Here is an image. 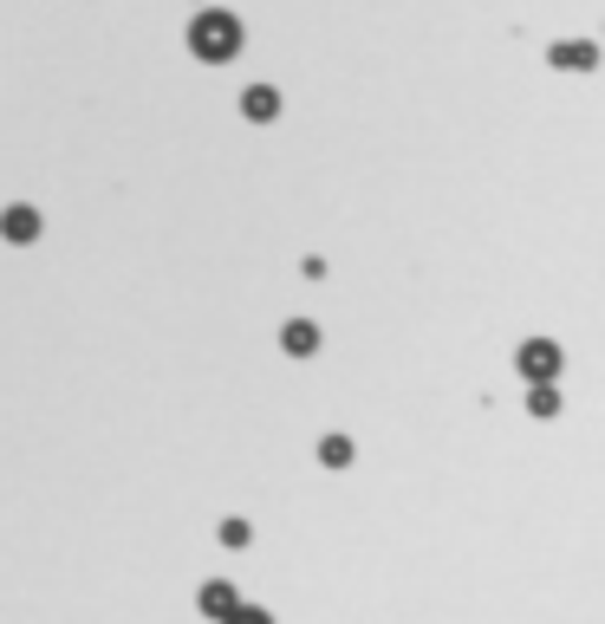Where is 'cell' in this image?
Wrapping results in <instances>:
<instances>
[{"label": "cell", "instance_id": "cell-3", "mask_svg": "<svg viewBox=\"0 0 605 624\" xmlns=\"http://www.w3.org/2000/svg\"><path fill=\"white\" fill-rule=\"evenodd\" d=\"M241 117H254V124H274V117H280V91H274V85H254V91H241Z\"/></svg>", "mask_w": 605, "mask_h": 624}, {"label": "cell", "instance_id": "cell-5", "mask_svg": "<svg viewBox=\"0 0 605 624\" xmlns=\"http://www.w3.org/2000/svg\"><path fill=\"white\" fill-rule=\"evenodd\" d=\"M280 345H287L293 358H313V352H319V326H313V319H293V326L280 332Z\"/></svg>", "mask_w": 605, "mask_h": 624}, {"label": "cell", "instance_id": "cell-1", "mask_svg": "<svg viewBox=\"0 0 605 624\" xmlns=\"http://www.w3.org/2000/svg\"><path fill=\"white\" fill-rule=\"evenodd\" d=\"M182 39H189V52H196V59L228 65V59L241 52V39H248V33H241V20H235V13L209 7V13H196V20H189V33H182Z\"/></svg>", "mask_w": 605, "mask_h": 624}, {"label": "cell", "instance_id": "cell-6", "mask_svg": "<svg viewBox=\"0 0 605 624\" xmlns=\"http://www.w3.org/2000/svg\"><path fill=\"white\" fill-rule=\"evenodd\" d=\"M352 456H358L352 436H326V443H319V462H326V469H352Z\"/></svg>", "mask_w": 605, "mask_h": 624}, {"label": "cell", "instance_id": "cell-8", "mask_svg": "<svg viewBox=\"0 0 605 624\" xmlns=\"http://www.w3.org/2000/svg\"><path fill=\"white\" fill-rule=\"evenodd\" d=\"M222 624H274V619H267L261 606H228V612H222Z\"/></svg>", "mask_w": 605, "mask_h": 624}, {"label": "cell", "instance_id": "cell-9", "mask_svg": "<svg viewBox=\"0 0 605 624\" xmlns=\"http://www.w3.org/2000/svg\"><path fill=\"white\" fill-rule=\"evenodd\" d=\"M554 65H593V46H554Z\"/></svg>", "mask_w": 605, "mask_h": 624}, {"label": "cell", "instance_id": "cell-7", "mask_svg": "<svg viewBox=\"0 0 605 624\" xmlns=\"http://www.w3.org/2000/svg\"><path fill=\"white\" fill-rule=\"evenodd\" d=\"M228 606H235V586H222V580H215V586H202V612H209V619H222Z\"/></svg>", "mask_w": 605, "mask_h": 624}, {"label": "cell", "instance_id": "cell-4", "mask_svg": "<svg viewBox=\"0 0 605 624\" xmlns=\"http://www.w3.org/2000/svg\"><path fill=\"white\" fill-rule=\"evenodd\" d=\"M0 234H7V241H39V208L13 202V208L0 215Z\"/></svg>", "mask_w": 605, "mask_h": 624}, {"label": "cell", "instance_id": "cell-2", "mask_svg": "<svg viewBox=\"0 0 605 624\" xmlns=\"http://www.w3.org/2000/svg\"><path fill=\"white\" fill-rule=\"evenodd\" d=\"M554 371H560V345H554V339H528V345H521V378L547 384Z\"/></svg>", "mask_w": 605, "mask_h": 624}]
</instances>
